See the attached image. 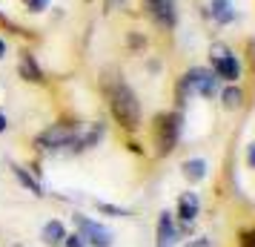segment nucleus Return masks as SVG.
I'll return each instance as SVG.
<instances>
[{
	"instance_id": "19",
	"label": "nucleus",
	"mask_w": 255,
	"mask_h": 247,
	"mask_svg": "<svg viewBox=\"0 0 255 247\" xmlns=\"http://www.w3.org/2000/svg\"><path fill=\"white\" fill-rule=\"evenodd\" d=\"M184 247H212V239H207V236H198V239H192L189 245Z\"/></svg>"
},
{
	"instance_id": "6",
	"label": "nucleus",
	"mask_w": 255,
	"mask_h": 247,
	"mask_svg": "<svg viewBox=\"0 0 255 247\" xmlns=\"http://www.w3.org/2000/svg\"><path fill=\"white\" fill-rule=\"evenodd\" d=\"M212 72H215L218 81H230V83H235L238 78H241V66H238L235 55H230V52L212 58Z\"/></svg>"
},
{
	"instance_id": "23",
	"label": "nucleus",
	"mask_w": 255,
	"mask_h": 247,
	"mask_svg": "<svg viewBox=\"0 0 255 247\" xmlns=\"http://www.w3.org/2000/svg\"><path fill=\"white\" fill-rule=\"evenodd\" d=\"M3 55H6V43H3V40H0V58H3Z\"/></svg>"
},
{
	"instance_id": "13",
	"label": "nucleus",
	"mask_w": 255,
	"mask_h": 247,
	"mask_svg": "<svg viewBox=\"0 0 255 247\" xmlns=\"http://www.w3.org/2000/svg\"><path fill=\"white\" fill-rule=\"evenodd\" d=\"M20 75H23L26 81H35V83L43 81V72H40V66L35 63L32 55H23V58H20Z\"/></svg>"
},
{
	"instance_id": "1",
	"label": "nucleus",
	"mask_w": 255,
	"mask_h": 247,
	"mask_svg": "<svg viewBox=\"0 0 255 247\" xmlns=\"http://www.w3.org/2000/svg\"><path fill=\"white\" fill-rule=\"evenodd\" d=\"M109 104H112V115L124 130H138L140 127V104L135 92L129 89L127 83H115V89L109 95Z\"/></svg>"
},
{
	"instance_id": "16",
	"label": "nucleus",
	"mask_w": 255,
	"mask_h": 247,
	"mask_svg": "<svg viewBox=\"0 0 255 247\" xmlns=\"http://www.w3.org/2000/svg\"><path fill=\"white\" fill-rule=\"evenodd\" d=\"M98 210H101V213H109V216H115V219H121V216H129L127 210H121V207H115V204H106V201H98Z\"/></svg>"
},
{
	"instance_id": "18",
	"label": "nucleus",
	"mask_w": 255,
	"mask_h": 247,
	"mask_svg": "<svg viewBox=\"0 0 255 247\" xmlns=\"http://www.w3.org/2000/svg\"><path fill=\"white\" fill-rule=\"evenodd\" d=\"M63 245H66V247H86V245H83V239H81L78 233L66 236V239H63Z\"/></svg>"
},
{
	"instance_id": "22",
	"label": "nucleus",
	"mask_w": 255,
	"mask_h": 247,
	"mask_svg": "<svg viewBox=\"0 0 255 247\" xmlns=\"http://www.w3.org/2000/svg\"><path fill=\"white\" fill-rule=\"evenodd\" d=\"M6 127H9V118L0 112V132H6Z\"/></svg>"
},
{
	"instance_id": "10",
	"label": "nucleus",
	"mask_w": 255,
	"mask_h": 247,
	"mask_svg": "<svg viewBox=\"0 0 255 247\" xmlns=\"http://www.w3.org/2000/svg\"><path fill=\"white\" fill-rule=\"evenodd\" d=\"M40 239H43V245H49V247H60L63 245V239H66V230H63V224H60L58 219H52V222L43 224Z\"/></svg>"
},
{
	"instance_id": "7",
	"label": "nucleus",
	"mask_w": 255,
	"mask_h": 247,
	"mask_svg": "<svg viewBox=\"0 0 255 247\" xmlns=\"http://www.w3.org/2000/svg\"><path fill=\"white\" fill-rule=\"evenodd\" d=\"M146 12L158 26H175V0H146Z\"/></svg>"
},
{
	"instance_id": "20",
	"label": "nucleus",
	"mask_w": 255,
	"mask_h": 247,
	"mask_svg": "<svg viewBox=\"0 0 255 247\" xmlns=\"http://www.w3.org/2000/svg\"><path fill=\"white\" fill-rule=\"evenodd\" d=\"M241 247H255V230H250V233L241 236Z\"/></svg>"
},
{
	"instance_id": "4",
	"label": "nucleus",
	"mask_w": 255,
	"mask_h": 247,
	"mask_svg": "<svg viewBox=\"0 0 255 247\" xmlns=\"http://www.w3.org/2000/svg\"><path fill=\"white\" fill-rule=\"evenodd\" d=\"M75 219V227H78V236L83 239V245L89 247H112V233L106 230L104 224L92 222L86 216H72Z\"/></svg>"
},
{
	"instance_id": "12",
	"label": "nucleus",
	"mask_w": 255,
	"mask_h": 247,
	"mask_svg": "<svg viewBox=\"0 0 255 247\" xmlns=\"http://www.w3.org/2000/svg\"><path fill=\"white\" fill-rule=\"evenodd\" d=\"M184 176L186 181H204V176H207V161L204 158H186L184 161Z\"/></svg>"
},
{
	"instance_id": "9",
	"label": "nucleus",
	"mask_w": 255,
	"mask_h": 247,
	"mask_svg": "<svg viewBox=\"0 0 255 247\" xmlns=\"http://www.w3.org/2000/svg\"><path fill=\"white\" fill-rule=\"evenodd\" d=\"M198 210H201V204H198V196H195V193H184V196L178 199V216H181L186 224L195 222Z\"/></svg>"
},
{
	"instance_id": "15",
	"label": "nucleus",
	"mask_w": 255,
	"mask_h": 247,
	"mask_svg": "<svg viewBox=\"0 0 255 247\" xmlns=\"http://www.w3.org/2000/svg\"><path fill=\"white\" fill-rule=\"evenodd\" d=\"M221 101H224V106H227V109H238V106H241V101H244V92L238 89V86H227V89L221 92Z\"/></svg>"
},
{
	"instance_id": "5",
	"label": "nucleus",
	"mask_w": 255,
	"mask_h": 247,
	"mask_svg": "<svg viewBox=\"0 0 255 247\" xmlns=\"http://www.w3.org/2000/svg\"><path fill=\"white\" fill-rule=\"evenodd\" d=\"M181 138V115L178 112H169V115H161L158 121V130H155V141H158V150L163 155L172 153L175 144Z\"/></svg>"
},
{
	"instance_id": "21",
	"label": "nucleus",
	"mask_w": 255,
	"mask_h": 247,
	"mask_svg": "<svg viewBox=\"0 0 255 247\" xmlns=\"http://www.w3.org/2000/svg\"><path fill=\"white\" fill-rule=\"evenodd\" d=\"M247 164L255 167V144H250V150H247Z\"/></svg>"
},
{
	"instance_id": "2",
	"label": "nucleus",
	"mask_w": 255,
	"mask_h": 247,
	"mask_svg": "<svg viewBox=\"0 0 255 247\" xmlns=\"http://www.w3.org/2000/svg\"><path fill=\"white\" fill-rule=\"evenodd\" d=\"M83 124H52L35 138V147L43 153H55V150H69V144L78 138Z\"/></svg>"
},
{
	"instance_id": "24",
	"label": "nucleus",
	"mask_w": 255,
	"mask_h": 247,
	"mask_svg": "<svg viewBox=\"0 0 255 247\" xmlns=\"http://www.w3.org/2000/svg\"><path fill=\"white\" fill-rule=\"evenodd\" d=\"M250 49H253V66H255V43H253V46H250Z\"/></svg>"
},
{
	"instance_id": "3",
	"label": "nucleus",
	"mask_w": 255,
	"mask_h": 247,
	"mask_svg": "<svg viewBox=\"0 0 255 247\" xmlns=\"http://www.w3.org/2000/svg\"><path fill=\"white\" fill-rule=\"evenodd\" d=\"M184 92H195V95H204V98H212V95L218 92V78H215V72L209 69H189L184 75V81H181V95Z\"/></svg>"
},
{
	"instance_id": "8",
	"label": "nucleus",
	"mask_w": 255,
	"mask_h": 247,
	"mask_svg": "<svg viewBox=\"0 0 255 247\" xmlns=\"http://www.w3.org/2000/svg\"><path fill=\"white\" fill-rule=\"evenodd\" d=\"M178 242V230H175V222L169 213H161L158 219V247H175Z\"/></svg>"
},
{
	"instance_id": "11",
	"label": "nucleus",
	"mask_w": 255,
	"mask_h": 247,
	"mask_svg": "<svg viewBox=\"0 0 255 247\" xmlns=\"http://www.w3.org/2000/svg\"><path fill=\"white\" fill-rule=\"evenodd\" d=\"M209 14H212V20H218V23H232V20H235V9H232L230 0H212V3H209Z\"/></svg>"
},
{
	"instance_id": "14",
	"label": "nucleus",
	"mask_w": 255,
	"mask_h": 247,
	"mask_svg": "<svg viewBox=\"0 0 255 247\" xmlns=\"http://www.w3.org/2000/svg\"><path fill=\"white\" fill-rule=\"evenodd\" d=\"M12 173H14V176H17V181H20V184H23V187L29 190V193H32V196H37V199H40V196H43V190H40V184H37L35 178L29 176V173H26L23 167H17V164H14V167H12Z\"/></svg>"
},
{
	"instance_id": "17",
	"label": "nucleus",
	"mask_w": 255,
	"mask_h": 247,
	"mask_svg": "<svg viewBox=\"0 0 255 247\" xmlns=\"http://www.w3.org/2000/svg\"><path fill=\"white\" fill-rule=\"evenodd\" d=\"M23 6L29 9V12H46L49 0H23Z\"/></svg>"
}]
</instances>
